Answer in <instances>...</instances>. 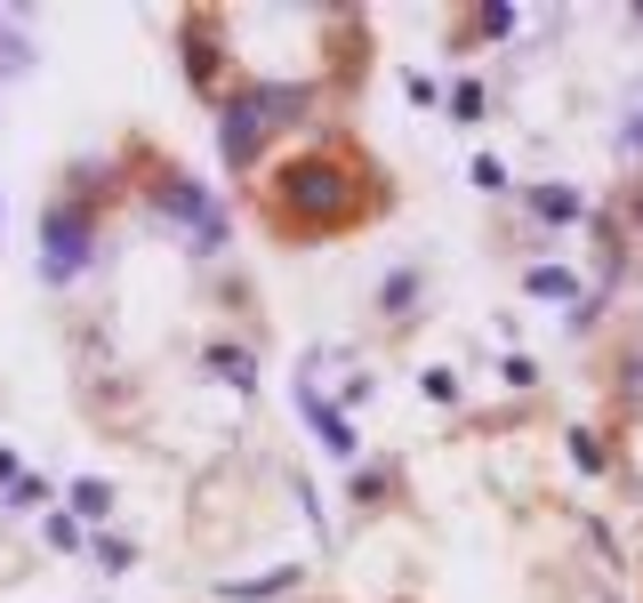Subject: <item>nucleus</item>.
Wrapping results in <instances>:
<instances>
[{"mask_svg": "<svg viewBox=\"0 0 643 603\" xmlns=\"http://www.w3.org/2000/svg\"><path fill=\"white\" fill-rule=\"evenodd\" d=\"M475 185H483V193H506V170H499V161H491V153L475 161Z\"/></svg>", "mask_w": 643, "mask_h": 603, "instance_id": "9", "label": "nucleus"}, {"mask_svg": "<svg viewBox=\"0 0 643 603\" xmlns=\"http://www.w3.org/2000/svg\"><path fill=\"white\" fill-rule=\"evenodd\" d=\"M41 242H49L41 274H49V282H73L81 265H89V218H81V210H64V201H57V210H49V225H41Z\"/></svg>", "mask_w": 643, "mask_h": 603, "instance_id": "3", "label": "nucleus"}, {"mask_svg": "<svg viewBox=\"0 0 643 603\" xmlns=\"http://www.w3.org/2000/svg\"><path fill=\"white\" fill-rule=\"evenodd\" d=\"M307 105V89H250L242 105H225V161L233 170H250V145L274 129V113H298Z\"/></svg>", "mask_w": 643, "mask_h": 603, "instance_id": "2", "label": "nucleus"}, {"mask_svg": "<svg viewBox=\"0 0 643 603\" xmlns=\"http://www.w3.org/2000/svg\"><path fill=\"white\" fill-rule=\"evenodd\" d=\"M531 290H539V298H571V290H580V282H571L563 265H539V274H531Z\"/></svg>", "mask_w": 643, "mask_h": 603, "instance_id": "7", "label": "nucleus"}, {"mask_svg": "<svg viewBox=\"0 0 643 603\" xmlns=\"http://www.w3.org/2000/svg\"><path fill=\"white\" fill-rule=\"evenodd\" d=\"M346 185V170L338 161H322V153H307V161H290V170L274 178V218L290 225V233H314V225H346L362 201L354 193H338Z\"/></svg>", "mask_w": 643, "mask_h": 603, "instance_id": "1", "label": "nucleus"}, {"mask_svg": "<svg viewBox=\"0 0 643 603\" xmlns=\"http://www.w3.org/2000/svg\"><path fill=\"white\" fill-rule=\"evenodd\" d=\"M627 210H635V225H643V185H635V201H627Z\"/></svg>", "mask_w": 643, "mask_h": 603, "instance_id": "10", "label": "nucleus"}, {"mask_svg": "<svg viewBox=\"0 0 643 603\" xmlns=\"http://www.w3.org/2000/svg\"><path fill=\"white\" fill-rule=\"evenodd\" d=\"M73 507L97 523V515H113V491H106V483H73Z\"/></svg>", "mask_w": 643, "mask_h": 603, "instance_id": "6", "label": "nucleus"}, {"mask_svg": "<svg viewBox=\"0 0 643 603\" xmlns=\"http://www.w3.org/2000/svg\"><path fill=\"white\" fill-rule=\"evenodd\" d=\"M210 362H218V371H225V379H233V386H250V362H242V354H233V346H218V354H210Z\"/></svg>", "mask_w": 643, "mask_h": 603, "instance_id": "8", "label": "nucleus"}, {"mask_svg": "<svg viewBox=\"0 0 643 603\" xmlns=\"http://www.w3.org/2000/svg\"><path fill=\"white\" fill-rule=\"evenodd\" d=\"M531 210L547 218V225H571V218L587 210V201H580V193H563V185H539V193H531Z\"/></svg>", "mask_w": 643, "mask_h": 603, "instance_id": "5", "label": "nucleus"}, {"mask_svg": "<svg viewBox=\"0 0 643 603\" xmlns=\"http://www.w3.org/2000/svg\"><path fill=\"white\" fill-rule=\"evenodd\" d=\"M307 402V419H314V434H322V451H338V459H354V426L338 419V411H322V394H298Z\"/></svg>", "mask_w": 643, "mask_h": 603, "instance_id": "4", "label": "nucleus"}]
</instances>
